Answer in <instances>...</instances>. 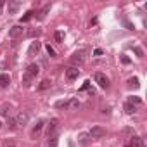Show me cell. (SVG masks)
Masks as SVG:
<instances>
[{"label": "cell", "instance_id": "1", "mask_svg": "<svg viewBox=\"0 0 147 147\" xmlns=\"http://www.w3.org/2000/svg\"><path fill=\"white\" fill-rule=\"evenodd\" d=\"M40 73V66L38 64H30L28 67H26V71H24V75H23V83L26 85V87H30L31 85V82H33V78Z\"/></svg>", "mask_w": 147, "mask_h": 147}, {"label": "cell", "instance_id": "2", "mask_svg": "<svg viewBox=\"0 0 147 147\" xmlns=\"http://www.w3.org/2000/svg\"><path fill=\"white\" fill-rule=\"evenodd\" d=\"M87 54H88V52H87L85 49L76 50L75 54L71 55V59H69V61H71V64H73V66H76V67H78V66H82V64L87 61Z\"/></svg>", "mask_w": 147, "mask_h": 147}, {"label": "cell", "instance_id": "3", "mask_svg": "<svg viewBox=\"0 0 147 147\" xmlns=\"http://www.w3.org/2000/svg\"><path fill=\"white\" fill-rule=\"evenodd\" d=\"M95 83L100 88H109V78L104 75V73H95Z\"/></svg>", "mask_w": 147, "mask_h": 147}, {"label": "cell", "instance_id": "4", "mask_svg": "<svg viewBox=\"0 0 147 147\" xmlns=\"http://www.w3.org/2000/svg\"><path fill=\"white\" fill-rule=\"evenodd\" d=\"M90 138H102V137H106V128H102V126H92V130H90Z\"/></svg>", "mask_w": 147, "mask_h": 147}, {"label": "cell", "instance_id": "5", "mask_svg": "<svg viewBox=\"0 0 147 147\" xmlns=\"http://www.w3.org/2000/svg\"><path fill=\"white\" fill-rule=\"evenodd\" d=\"M19 35H23V26L21 24H16L9 30V38H18Z\"/></svg>", "mask_w": 147, "mask_h": 147}, {"label": "cell", "instance_id": "6", "mask_svg": "<svg viewBox=\"0 0 147 147\" xmlns=\"http://www.w3.org/2000/svg\"><path fill=\"white\" fill-rule=\"evenodd\" d=\"M43 125H45V121H38V123L33 126V130H31V138L40 137V133H42V130H43Z\"/></svg>", "mask_w": 147, "mask_h": 147}, {"label": "cell", "instance_id": "7", "mask_svg": "<svg viewBox=\"0 0 147 147\" xmlns=\"http://www.w3.org/2000/svg\"><path fill=\"white\" fill-rule=\"evenodd\" d=\"M78 75H80V69L78 67H69V69H66V78L67 80H76Z\"/></svg>", "mask_w": 147, "mask_h": 147}, {"label": "cell", "instance_id": "8", "mask_svg": "<svg viewBox=\"0 0 147 147\" xmlns=\"http://www.w3.org/2000/svg\"><path fill=\"white\" fill-rule=\"evenodd\" d=\"M40 49H42V43H40L38 40L31 42V45H30V49H28V55H35V54H38Z\"/></svg>", "mask_w": 147, "mask_h": 147}, {"label": "cell", "instance_id": "9", "mask_svg": "<svg viewBox=\"0 0 147 147\" xmlns=\"http://www.w3.org/2000/svg\"><path fill=\"white\" fill-rule=\"evenodd\" d=\"M57 126H59V119H52L50 123H49V130H47V135L50 137V135H54V133H57Z\"/></svg>", "mask_w": 147, "mask_h": 147}, {"label": "cell", "instance_id": "10", "mask_svg": "<svg viewBox=\"0 0 147 147\" xmlns=\"http://www.w3.org/2000/svg\"><path fill=\"white\" fill-rule=\"evenodd\" d=\"M21 7V2H12V0H9L7 4V9H9V14H16Z\"/></svg>", "mask_w": 147, "mask_h": 147}, {"label": "cell", "instance_id": "11", "mask_svg": "<svg viewBox=\"0 0 147 147\" xmlns=\"http://www.w3.org/2000/svg\"><path fill=\"white\" fill-rule=\"evenodd\" d=\"M11 85V76L9 75H0V88H7Z\"/></svg>", "mask_w": 147, "mask_h": 147}, {"label": "cell", "instance_id": "12", "mask_svg": "<svg viewBox=\"0 0 147 147\" xmlns=\"http://www.w3.org/2000/svg\"><path fill=\"white\" fill-rule=\"evenodd\" d=\"M28 118H30V116H28L26 113H19V114L16 116V125H26V123H28Z\"/></svg>", "mask_w": 147, "mask_h": 147}, {"label": "cell", "instance_id": "13", "mask_svg": "<svg viewBox=\"0 0 147 147\" xmlns=\"http://www.w3.org/2000/svg\"><path fill=\"white\" fill-rule=\"evenodd\" d=\"M67 109L69 111H78L80 109V100L78 99H71L69 104H67Z\"/></svg>", "mask_w": 147, "mask_h": 147}, {"label": "cell", "instance_id": "14", "mask_svg": "<svg viewBox=\"0 0 147 147\" xmlns=\"http://www.w3.org/2000/svg\"><path fill=\"white\" fill-rule=\"evenodd\" d=\"M78 142H80L82 145H87V144L90 142V135H88V133H80V135H78Z\"/></svg>", "mask_w": 147, "mask_h": 147}, {"label": "cell", "instance_id": "15", "mask_svg": "<svg viewBox=\"0 0 147 147\" xmlns=\"http://www.w3.org/2000/svg\"><path fill=\"white\" fill-rule=\"evenodd\" d=\"M57 144H59V135L57 133L50 135L49 137V147H57Z\"/></svg>", "mask_w": 147, "mask_h": 147}, {"label": "cell", "instance_id": "16", "mask_svg": "<svg viewBox=\"0 0 147 147\" xmlns=\"http://www.w3.org/2000/svg\"><path fill=\"white\" fill-rule=\"evenodd\" d=\"M130 147H144V140L140 137H133L130 142Z\"/></svg>", "mask_w": 147, "mask_h": 147}, {"label": "cell", "instance_id": "17", "mask_svg": "<svg viewBox=\"0 0 147 147\" xmlns=\"http://www.w3.org/2000/svg\"><path fill=\"white\" fill-rule=\"evenodd\" d=\"M49 11H50V4H47V5L38 12V19H45V16L49 14Z\"/></svg>", "mask_w": 147, "mask_h": 147}, {"label": "cell", "instance_id": "18", "mask_svg": "<svg viewBox=\"0 0 147 147\" xmlns=\"http://www.w3.org/2000/svg\"><path fill=\"white\" fill-rule=\"evenodd\" d=\"M33 16H35V11H28V12H26V14L21 18V24H23V23H28V21H30Z\"/></svg>", "mask_w": 147, "mask_h": 147}, {"label": "cell", "instance_id": "19", "mask_svg": "<svg viewBox=\"0 0 147 147\" xmlns=\"http://www.w3.org/2000/svg\"><path fill=\"white\" fill-rule=\"evenodd\" d=\"M40 35H42V30H40V28H31V30L28 31V36H31V38L40 36Z\"/></svg>", "mask_w": 147, "mask_h": 147}, {"label": "cell", "instance_id": "20", "mask_svg": "<svg viewBox=\"0 0 147 147\" xmlns=\"http://www.w3.org/2000/svg\"><path fill=\"white\" fill-rule=\"evenodd\" d=\"M126 102H128V104H131V106H138V104H140L142 100H140L138 97H135V95H131V97H128V100H126Z\"/></svg>", "mask_w": 147, "mask_h": 147}, {"label": "cell", "instance_id": "21", "mask_svg": "<svg viewBox=\"0 0 147 147\" xmlns=\"http://www.w3.org/2000/svg\"><path fill=\"white\" fill-rule=\"evenodd\" d=\"M50 87V80H43L40 85H38V90H47Z\"/></svg>", "mask_w": 147, "mask_h": 147}, {"label": "cell", "instance_id": "22", "mask_svg": "<svg viewBox=\"0 0 147 147\" xmlns=\"http://www.w3.org/2000/svg\"><path fill=\"white\" fill-rule=\"evenodd\" d=\"M125 111H126V113H128V114H133V113H135V111H137V107H135V106H131V104H128V102H126V104H125Z\"/></svg>", "mask_w": 147, "mask_h": 147}, {"label": "cell", "instance_id": "23", "mask_svg": "<svg viewBox=\"0 0 147 147\" xmlns=\"http://www.w3.org/2000/svg\"><path fill=\"white\" fill-rule=\"evenodd\" d=\"M128 85H130V87H135V88H138V87H140V83H138V78H130V80H128Z\"/></svg>", "mask_w": 147, "mask_h": 147}, {"label": "cell", "instance_id": "24", "mask_svg": "<svg viewBox=\"0 0 147 147\" xmlns=\"http://www.w3.org/2000/svg\"><path fill=\"white\" fill-rule=\"evenodd\" d=\"M67 104H69V100H57L55 102V107L62 109V107H67Z\"/></svg>", "mask_w": 147, "mask_h": 147}, {"label": "cell", "instance_id": "25", "mask_svg": "<svg viewBox=\"0 0 147 147\" xmlns=\"http://www.w3.org/2000/svg\"><path fill=\"white\" fill-rule=\"evenodd\" d=\"M64 40V33L62 31H55V42H62Z\"/></svg>", "mask_w": 147, "mask_h": 147}, {"label": "cell", "instance_id": "26", "mask_svg": "<svg viewBox=\"0 0 147 147\" xmlns=\"http://www.w3.org/2000/svg\"><path fill=\"white\" fill-rule=\"evenodd\" d=\"M45 49H47V52H49V55H50V57H55V55H57V54H55V50H54L50 45H47Z\"/></svg>", "mask_w": 147, "mask_h": 147}, {"label": "cell", "instance_id": "27", "mask_svg": "<svg viewBox=\"0 0 147 147\" xmlns=\"http://www.w3.org/2000/svg\"><path fill=\"white\" fill-rule=\"evenodd\" d=\"M9 126H11V130H14V128H18V125H16V118H11L9 119V123H7Z\"/></svg>", "mask_w": 147, "mask_h": 147}, {"label": "cell", "instance_id": "28", "mask_svg": "<svg viewBox=\"0 0 147 147\" xmlns=\"http://www.w3.org/2000/svg\"><path fill=\"white\" fill-rule=\"evenodd\" d=\"M133 50H135V54H137L138 57H144V52H142V49H138V47H135Z\"/></svg>", "mask_w": 147, "mask_h": 147}, {"label": "cell", "instance_id": "29", "mask_svg": "<svg viewBox=\"0 0 147 147\" xmlns=\"http://www.w3.org/2000/svg\"><path fill=\"white\" fill-rule=\"evenodd\" d=\"M102 54H104V52H102V49H95V50H94V55H95V57H100Z\"/></svg>", "mask_w": 147, "mask_h": 147}, {"label": "cell", "instance_id": "30", "mask_svg": "<svg viewBox=\"0 0 147 147\" xmlns=\"http://www.w3.org/2000/svg\"><path fill=\"white\" fill-rule=\"evenodd\" d=\"M123 23H125V24L128 26V30H133V28H135V26H133V24H131V23H130L128 19H123Z\"/></svg>", "mask_w": 147, "mask_h": 147}, {"label": "cell", "instance_id": "31", "mask_svg": "<svg viewBox=\"0 0 147 147\" xmlns=\"http://www.w3.org/2000/svg\"><path fill=\"white\" fill-rule=\"evenodd\" d=\"M121 62H123V64H130V59H128L126 55H121Z\"/></svg>", "mask_w": 147, "mask_h": 147}, {"label": "cell", "instance_id": "32", "mask_svg": "<svg viewBox=\"0 0 147 147\" xmlns=\"http://www.w3.org/2000/svg\"><path fill=\"white\" fill-rule=\"evenodd\" d=\"M88 87H90V82H85V83H83V87H82V90H87Z\"/></svg>", "mask_w": 147, "mask_h": 147}, {"label": "cell", "instance_id": "33", "mask_svg": "<svg viewBox=\"0 0 147 147\" xmlns=\"http://www.w3.org/2000/svg\"><path fill=\"white\" fill-rule=\"evenodd\" d=\"M5 147H14V144L12 142H5Z\"/></svg>", "mask_w": 147, "mask_h": 147}, {"label": "cell", "instance_id": "34", "mask_svg": "<svg viewBox=\"0 0 147 147\" xmlns=\"http://www.w3.org/2000/svg\"><path fill=\"white\" fill-rule=\"evenodd\" d=\"M4 4H5V2H4V0H0V11H2V7H4Z\"/></svg>", "mask_w": 147, "mask_h": 147}, {"label": "cell", "instance_id": "35", "mask_svg": "<svg viewBox=\"0 0 147 147\" xmlns=\"http://www.w3.org/2000/svg\"><path fill=\"white\" fill-rule=\"evenodd\" d=\"M125 147H130V145H125Z\"/></svg>", "mask_w": 147, "mask_h": 147}, {"label": "cell", "instance_id": "36", "mask_svg": "<svg viewBox=\"0 0 147 147\" xmlns=\"http://www.w3.org/2000/svg\"><path fill=\"white\" fill-rule=\"evenodd\" d=\"M0 126H2V123H0Z\"/></svg>", "mask_w": 147, "mask_h": 147}]
</instances>
